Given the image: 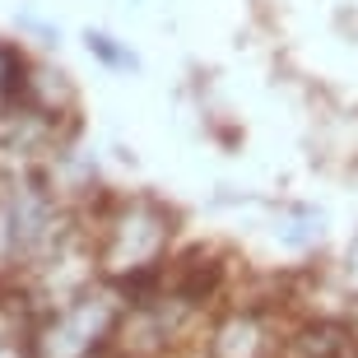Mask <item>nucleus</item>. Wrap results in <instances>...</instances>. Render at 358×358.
I'll use <instances>...</instances> for the list:
<instances>
[{"label": "nucleus", "mask_w": 358, "mask_h": 358, "mask_svg": "<svg viewBox=\"0 0 358 358\" xmlns=\"http://www.w3.org/2000/svg\"><path fill=\"white\" fill-rule=\"evenodd\" d=\"M75 214H80V228L93 242L98 275L107 284H117V289L131 284V279H140V275H154L177 252L182 219L159 196H145V191H107L103 186Z\"/></svg>", "instance_id": "f257e3e1"}, {"label": "nucleus", "mask_w": 358, "mask_h": 358, "mask_svg": "<svg viewBox=\"0 0 358 358\" xmlns=\"http://www.w3.org/2000/svg\"><path fill=\"white\" fill-rule=\"evenodd\" d=\"M80 228L42 177H0V279H19Z\"/></svg>", "instance_id": "f03ea898"}, {"label": "nucleus", "mask_w": 358, "mask_h": 358, "mask_svg": "<svg viewBox=\"0 0 358 358\" xmlns=\"http://www.w3.org/2000/svg\"><path fill=\"white\" fill-rule=\"evenodd\" d=\"M121 312H126L121 289L98 279L84 293H75L70 303L42 312L28 326L19 358H107Z\"/></svg>", "instance_id": "7ed1b4c3"}, {"label": "nucleus", "mask_w": 358, "mask_h": 358, "mask_svg": "<svg viewBox=\"0 0 358 358\" xmlns=\"http://www.w3.org/2000/svg\"><path fill=\"white\" fill-rule=\"evenodd\" d=\"M89 52L103 61V66L112 70H140V61H135L131 47H121L117 38H107V33H89Z\"/></svg>", "instance_id": "20e7f679"}]
</instances>
